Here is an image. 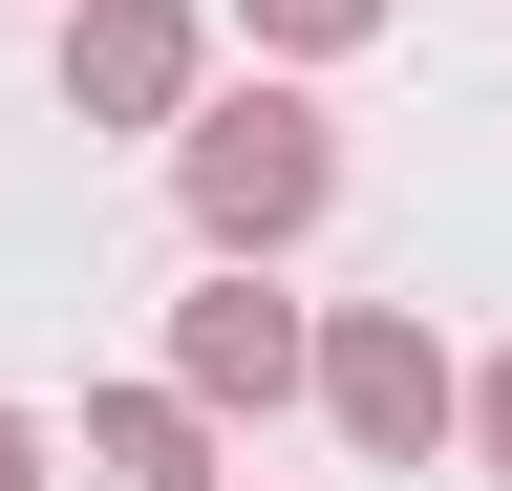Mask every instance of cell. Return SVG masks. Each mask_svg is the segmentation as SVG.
Listing matches in <instances>:
<instances>
[{"mask_svg": "<svg viewBox=\"0 0 512 491\" xmlns=\"http://www.w3.org/2000/svg\"><path fill=\"white\" fill-rule=\"evenodd\" d=\"M320 193H342V150H320V107H299V86H235V107H192V235H214V257L299 235Z\"/></svg>", "mask_w": 512, "mask_h": 491, "instance_id": "obj_1", "label": "cell"}, {"mask_svg": "<svg viewBox=\"0 0 512 491\" xmlns=\"http://www.w3.org/2000/svg\"><path fill=\"white\" fill-rule=\"evenodd\" d=\"M320 406H342L363 449H427V427H448V363H427V321H384V299H363V321L320 342Z\"/></svg>", "mask_w": 512, "mask_h": 491, "instance_id": "obj_2", "label": "cell"}, {"mask_svg": "<svg viewBox=\"0 0 512 491\" xmlns=\"http://www.w3.org/2000/svg\"><path fill=\"white\" fill-rule=\"evenodd\" d=\"M64 86H86L107 129H150V107H192V22L171 0H86V22H64Z\"/></svg>", "mask_w": 512, "mask_h": 491, "instance_id": "obj_3", "label": "cell"}, {"mask_svg": "<svg viewBox=\"0 0 512 491\" xmlns=\"http://www.w3.org/2000/svg\"><path fill=\"white\" fill-rule=\"evenodd\" d=\"M192 385H214V406H278V385H299V321H278L256 278H235V299H192Z\"/></svg>", "mask_w": 512, "mask_h": 491, "instance_id": "obj_4", "label": "cell"}, {"mask_svg": "<svg viewBox=\"0 0 512 491\" xmlns=\"http://www.w3.org/2000/svg\"><path fill=\"white\" fill-rule=\"evenodd\" d=\"M86 491H214V470H192V406H150V385L86 406Z\"/></svg>", "mask_w": 512, "mask_h": 491, "instance_id": "obj_5", "label": "cell"}, {"mask_svg": "<svg viewBox=\"0 0 512 491\" xmlns=\"http://www.w3.org/2000/svg\"><path fill=\"white\" fill-rule=\"evenodd\" d=\"M256 22H278V43H363L384 0H256Z\"/></svg>", "mask_w": 512, "mask_h": 491, "instance_id": "obj_6", "label": "cell"}, {"mask_svg": "<svg viewBox=\"0 0 512 491\" xmlns=\"http://www.w3.org/2000/svg\"><path fill=\"white\" fill-rule=\"evenodd\" d=\"M470 427H491V470H512V363H491V385H470Z\"/></svg>", "mask_w": 512, "mask_h": 491, "instance_id": "obj_7", "label": "cell"}, {"mask_svg": "<svg viewBox=\"0 0 512 491\" xmlns=\"http://www.w3.org/2000/svg\"><path fill=\"white\" fill-rule=\"evenodd\" d=\"M0 491H43V449H22V427H0Z\"/></svg>", "mask_w": 512, "mask_h": 491, "instance_id": "obj_8", "label": "cell"}]
</instances>
